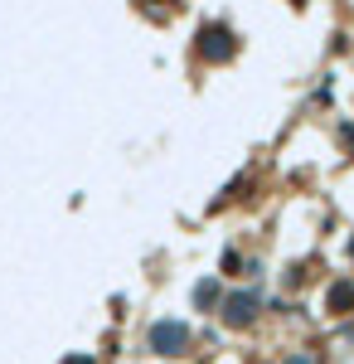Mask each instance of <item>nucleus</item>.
Wrapping results in <instances>:
<instances>
[{
	"label": "nucleus",
	"mask_w": 354,
	"mask_h": 364,
	"mask_svg": "<svg viewBox=\"0 0 354 364\" xmlns=\"http://www.w3.org/2000/svg\"><path fill=\"white\" fill-rule=\"evenodd\" d=\"M190 345V331L180 326V321H161V326H151V350L156 355H180Z\"/></svg>",
	"instance_id": "obj_1"
},
{
	"label": "nucleus",
	"mask_w": 354,
	"mask_h": 364,
	"mask_svg": "<svg viewBox=\"0 0 354 364\" xmlns=\"http://www.w3.org/2000/svg\"><path fill=\"white\" fill-rule=\"evenodd\" d=\"M252 306H257L252 296H228V311H223V316H228V326H243V321H252Z\"/></svg>",
	"instance_id": "obj_2"
},
{
	"label": "nucleus",
	"mask_w": 354,
	"mask_h": 364,
	"mask_svg": "<svg viewBox=\"0 0 354 364\" xmlns=\"http://www.w3.org/2000/svg\"><path fill=\"white\" fill-rule=\"evenodd\" d=\"M194 296H199V306H214V301H218V287H214V282H209V287H199Z\"/></svg>",
	"instance_id": "obj_3"
},
{
	"label": "nucleus",
	"mask_w": 354,
	"mask_h": 364,
	"mask_svg": "<svg viewBox=\"0 0 354 364\" xmlns=\"http://www.w3.org/2000/svg\"><path fill=\"white\" fill-rule=\"evenodd\" d=\"M350 296H354V291H350V287H345V282H340V287L330 291V301H335V306H350Z\"/></svg>",
	"instance_id": "obj_4"
},
{
	"label": "nucleus",
	"mask_w": 354,
	"mask_h": 364,
	"mask_svg": "<svg viewBox=\"0 0 354 364\" xmlns=\"http://www.w3.org/2000/svg\"><path fill=\"white\" fill-rule=\"evenodd\" d=\"M63 364H92V360H87V355H68Z\"/></svg>",
	"instance_id": "obj_5"
},
{
	"label": "nucleus",
	"mask_w": 354,
	"mask_h": 364,
	"mask_svg": "<svg viewBox=\"0 0 354 364\" xmlns=\"http://www.w3.org/2000/svg\"><path fill=\"white\" fill-rule=\"evenodd\" d=\"M291 364H311V360H291Z\"/></svg>",
	"instance_id": "obj_6"
}]
</instances>
